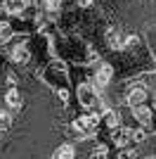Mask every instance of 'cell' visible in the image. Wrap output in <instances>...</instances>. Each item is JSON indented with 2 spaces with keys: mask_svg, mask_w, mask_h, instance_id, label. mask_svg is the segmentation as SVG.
<instances>
[{
  "mask_svg": "<svg viewBox=\"0 0 156 159\" xmlns=\"http://www.w3.org/2000/svg\"><path fill=\"white\" fill-rule=\"evenodd\" d=\"M132 116H135V121L140 124V126H144V128H151V126H154V121H156L154 109H151V107H147V105L132 107Z\"/></svg>",
  "mask_w": 156,
  "mask_h": 159,
  "instance_id": "obj_2",
  "label": "cell"
},
{
  "mask_svg": "<svg viewBox=\"0 0 156 159\" xmlns=\"http://www.w3.org/2000/svg\"><path fill=\"white\" fill-rule=\"evenodd\" d=\"M106 154H109V147L99 143V145H95V150H92L90 159H106Z\"/></svg>",
  "mask_w": 156,
  "mask_h": 159,
  "instance_id": "obj_15",
  "label": "cell"
},
{
  "mask_svg": "<svg viewBox=\"0 0 156 159\" xmlns=\"http://www.w3.org/2000/svg\"><path fill=\"white\" fill-rule=\"evenodd\" d=\"M106 45L111 48V50H125V36L121 31H118V29H109V31H106Z\"/></svg>",
  "mask_w": 156,
  "mask_h": 159,
  "instance_id": "obj_8",
  "label": "cell"
},
{
  "mask_svg": "<svg viewBox=\"0 0 156 159\" xmlns=\"http://www.w3.org/2000/svg\"><path fill=\"white\" fill-rule=\"evenodd\" d=\"M92 2H95V0H76V5H78V7H83V10L92 7Z\"/></svg>",
  "mask_w": 156,
  "mask_h": 159,
  "instance_id": "obj_18",
  "label": "cell"
},
{
  "mask_svg": "<svg viewBox=\"0 0 156 159\" xmlns=\"http://www.w3.org/2000/svg\"><path fill=\"white\" fill-rule=\"evenodd\" d=\"M52 159H76V150H73V145L64 143V145H59L52 152Z\"/></svg>",
  "mask_w": 156,
  "mask_h": 159,
  "instance_id": "obj_10",
  "label": "cell"
},
{
  "mask_svg": "<svg viewBox=\"0 0 156 159\" xmlns=\"http://www.w3.org/2000/svg\"><path fill=\"white\" fill-rule=\"evenodd\" d=\"M28 57H31V52H28V45H26V43H19V45H14L12 50H10V60H12L14 64H26Z\"/></svg>",
  "mask_w": 156,
  "mask_h": 159,
  "instance_id": "obj_9",
  "label": "cell"
},
{
  "mask_svg": "<svg viewBox=\"0 0 156 159\" xmlns=\"http://www.w3.org/2000/svg\"><path fill=\"white\" fill-rule=\"evenodd\" d=\"M10 126H12V119H10V114H7L5 109H0V135L10 131Z\"/></svg>",
  "mask_w": 156,
  "mask_h": 159,
  "instance_id": "obj_14",
  "label": "cell"
},
{
  "mask_svg": "<svg viewBox=\"0 0 156 159\" xmlns=\"http://www.w3.org/2000/svg\"><path fill=\"white\" fill-rule=\"evenodd\" d=\"M144 100H147V88L144 86H132L128 90V95H125V102H128L130 109L137 105H144Z\"/></svg>",
  "mask_w": 156,
  "mask_h": 159,
  "instance_id": "obj_5",
  "label": "cell"
},
{
  "mask_svg": "<svg viewBox=\"0 0 156 159\" xmlns=\"http://www.w3.org/2000/svg\"><path fill=\"white\" fill-rule=\"evenodd\" d=\"M12 36H14L12 24H10V21H5V19H0V45H2V43H7Z\"/></svg>",
  "mask_w": 156,
  "mask_h": 159,
  "instance_id": "obj_12",
  "label": "cell"
},
{
  "mask_svg": "<svg viewBox=\"0 0 156 159\" xmlns=\"http://www.w3.org/2000/svg\"><path fill=\"white\" fill-rule=\"evenodd\" d=\"M62 2H64V0H40V7H43L45 12H59V10H62Z\"/></svg>",
  "mask_w": 156,
  "mask_h": 159,
  "instance_id": "obj_13",
  "label": "cell"
},
{
  "mask_svg": "<svg viewBox=\"0 0 156 159\" xmlns=\"http://www.w3.org/2000/svg\"><path fill=\"white\" fill-rule=\"evenodd\" d=\"M118 159H137V150H130V147H123L118 152Z\"/></svg>",
  "mask_w": 156,
  "mask_h": 159,
  "instance_id": "obj_16",
  "label": "cell"
},
{
  "mask_svg": "<svg viewBox=\"0 0 156 159\" xmlns=\"http://www.w3.org/2000/svg\"><path fill=\"white\" fill-rule=\"evenodd\" d=\"M5 105L12 109V112H19L21 105H24V100H21V93H19V88H7L5 90Z\"/></svg>",
  "mask_w": 156,
  "mask_h": 159,
  "instance_id": "obj_7",
  "label": "cell"
},
{
  "mask_svg": "<svg viewBox=\"0 0 156 159\" xmlns=\"http://www.w3.org/2000/svg\"><path fill=\"white\" fill-rule=\"evenodd\" d=\"M104 121H106L109 128L121 126V114H118V109H106V112H104Z\"/></svg>",
  "mask_w": 156,
  "mask_h": 159,
  "instance_id": "obj_11",
  "label": "cell"
},
{
  "mask_svg": "<svg viewBox=\"0 0 156 159\" xmlns=\"http://www.w3.org/2000/svg\"><path fill=\"white\" fill-rule=\"evenodd\" d=\"M57 98L62 100V105H66V102H69V93H66L64 88H62V90H57Z\"/></svg>",
  "mask_w": 156,
  "mask_h": 159,
  "instance_id": "obj_17",
  "label": "cell"
},
{
  "mask_svg": "<svg viewBox=\"0 0 156 159\" xmlns=\"http://www.w3.org/2000/svg\"><path fill=\"white\" fill-rule=\"evenodd\" d=\"M111 79H114V66L111 64H99L92 81H95V88H106L111 83Z\"/></svg>",
  "mask_w": 156,
  "mask_h": 159,
  "instance_id": "obj_4",
  "label": "cell"
},
{
  "mask_svg": "<svg viewBox=\"0 0 156 159\" xmlns=\"http://www.w3.org/2000/svg\"><path fill=\"white\" fill-rule=\"evenodd\" d=\"M36 2H38V0H2V12L19 17V14H24L26 10L31 5H36Z\"/></svg>",
  "mask_w": 156,
  "mask_h": 159,
  "instance_id": "obj_3",
  "label": "cell"
},
{
  "mask_svg": "<svg viewBox=\"0 0 156 159\" xmlns=\"http://www.w3.org/2000/svg\"><path fill=\"white\" fill-rule=\"evenodd\" d=\"M71 128H76L73 133L80 135V138H90V135H95V133L99 131V114L97 112L80 114V116L71 124Z\"/></svg>",
  "mask_w": 156,
  "mask_h": 159,
  "instance_id": "obj_1",
  "label": "cell"
},
{
  "mask_svg": "<svg viewBox=\"0 0 156 159\" xmlns=\"http://www.w3.org/2000/svg\"><path fill=\"white\" fill-rule=\"evenodd\" d=\"M111 140H114V145L116 147H128L130 143H132V138H130V128L125 126H116V128H111Z\"/></svg>",
  "mask_w": 156,
  "mask_h": 159,
  "instance_id": "obj_6",
  "label": "cell"
}]
</instances>
